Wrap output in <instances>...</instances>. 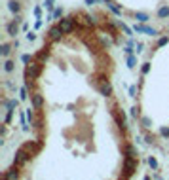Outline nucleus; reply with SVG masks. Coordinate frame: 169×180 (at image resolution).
<instances>
[{"label":"nucleus","mask_w":169,"mask_h":180,"mask_svg":"<svg viewBox=\"0 0 169 180\" xmlns=\"http://www.w3.org/2000/svg\"><path fill=\"white\" fill-rule=\"evenodd\" d=\"M44 6H46L48 10H53V0H46V4H44Z\"/></svg>","instance_id":"c9c22d12"},{"label":"nucleus","mask_w":169,"mask_h":180,"mask_svg":"<svg viewBox=\"0 0 169 180\" xmlns=\"http://www.w3.org/2000/svg\"><path fill=\"white\" fill-rule=\"evenodd\" d=\"M4 70H6V72H12V70H14V61H6V63H4Z\"/></svg>","instance_id":"aec40b11"},{"label":"nucleus","mask_w":169,"mask_h":180,"mask_svg":"<svg viewBox=\"0 0 169 180\" xmlns=\"http://www.w3.org/2000/svg\"><path fill=\"white\" fill-rule=\"evenodd\" d=\"M105 29H108V30H110V34H112V36H116V29L112 27L110 23H107V25H105Z\"/></svg>","instance_id":"cd10ccee"},{"label":"nucleus","mask_w":169,"mask_h":180,"mask_svg":"<svg viewBox=\"0 0 169 180\" xmlns=\"http://www.w3.org/2000/svg\"><path fill=\"white\" fill-rule=\"evenodd\" d=\"M19 99H21V100H25V99H27V85H25V87H21V91H19Z\"/></svg>","instance_id":"5701e85b"},{"label":"nucleus","mask_w":169,"mask_h":180,"mask_svg":"<svg viewBox=\"0 0 169 180\" xmlns=\"http://www.w3.org/2000/svg\"><path fill=\"white\" fill-rule=\"evenodd\" d=\"M40 14H42V10H40V6H36V8H34V15L40 17Z\"/></svg>","instance_id":"ea45409f"},{"label":"nucleus","mask_w":169,"mask_h":180,"mask_svg":"<svg viewBox=\"0 0 169 180\" xmlns=\"http://www.w3.org/2000/svg\"><path fill=\"white\" fill-rule=\"evenodd\" d=\"M23 146H25V148H27V150H29L32 155H34V154L40 150V146H42V144H40V142H25Z\"/></svg>","instance_id":"9d476101"},{"label":"nucleus","mask_w":169,"mask_h":180,"mask_svg":"<svg viewBox=\"0 0 169 180\" xmlns=\"http://www.w3.org/2000/svg\"><path fill=\"white\" fill-rule=\"evenodd\" d=\"M126 53H127V55H131V53H133V49H131V44H129V46L126 48Z\"/></svg>","instance_id":"37998d69"},{"label":"nucleus","mask_w":169,"mask_h":180,"mask_svg":"<svg viewBox=\"0 0 169 180\" xmlns=\"http://www.w3.org/2000/svg\"><path fill=\"white\" fill-rule=\"evenodd\" d=\"M61 34H65V32H63V29L59 27V25H55V27H51L50 29V32H48V36H50V40H59L61 38Z\"/></svg>","instance_id":"0eeeda50"},{"label":"nucleus","mask_w":169,"mask_h":180,"mask_svg":"<svg viewBox=\"0 0 169 180\" xmlns=\"http://www.w3.org/2000/svg\"><path fill=\"white\" fill-rule=\"evenodd\" d=\"M141 123H143V127H150V119L146 118V116H143V118H141Z\"/></svg>","instance_id":"a878e982"},{"label":"nucleus","mask_w":169,"mask_h":180,"mask_svg":"<svg viewBox=\"0 0 169 180\" xmlns=\"http://www.w3.org/2000/svg\"><path fill=\"white\" fill-rule=\"evenodd\" d=\"M123 152H126V157H137V148L133 144H126L123 146Z\"/></svg>","instance_id":"9b49d317"},{"label":"nucleus","mask_w":169,"mask_h":180,"mask_svg":"<svg viewBox=\"0 0 169 180\" xmlns=\"http://www.w3.org/2000/svg\"><path fill=\"white\" fill-rule=\"evenodd\" d=\"M135 169H137V157H126V161H123V176L129 178Z\"/></svg>","instance_id":"7ed1b4c3"},{"label":"nucleus","mask_w":169,"mask_h":180,"mask_svg":"<svg viewBox=\"0 0 169 180\" xmlns=\"http://www.w3.org/2000/svg\"><path fill=\"white\" fill-rule=\"evenodd\" d=\"M42 104H44L42 95L40 93H34V95H32V106H34V108H42Z\"/></svg>","instance_id":"f8f14e48"},{"label":"nucleus","mask_w":169,"mask_h":180,"mask_svg":"<svg viewBox=\"0 0 169 180\" xmlns=\"http://www.w3.org/2000/svg\"><path fill=\"white\" fill-rule=\"evenodd\" d=\"M165 44H167V38H165V36L158 40V46H165Z\"/></svg>","instance_id":"e433bc0d"},{"label":"nucleus","mask_w":169,"mask_h":180,"mask_svg":"<svg viewBox=\"0 0 169 180\" xmlns=\"http://www.w3.org/2000/svg\"><path fill=\"white\" fill-rule=\"evenodd\" d=\"M107 6H108V8H110V10H112V12H114L116 15H120V14H122V10H120V8H118V6H116L114 2H108Z\"/></svg>","instance_id":"a211bd4d"},{"label":"nucleus","mask_w":169,"mask_h":180,"mask_svg":"<svg viewBox=\"0 0 169 180\" xmlns=\"http://www.w3.org/2000/svg\"><path fill=\"white\" fill-rule=\"evenodd\" d=\"M135 49H137V53H141V49H143V44H141V42H137V46H135Z\"/></svg>","instance_id":"a19ab883"},{"label":"nucleus","mask_w":169,"mask_h":180,"mask_svg":"<svg viewBox=\"0 0 169 180\" xmlns=\"http://www.w3.org/2000/svg\"><path fill=\"white\" fill-rule=\"evenodd\" d=\"M19 100H21V99H19ZM19 100H17V99H14V100H10V103H8V108H15V106L19 104Z\"/></svg>","instance_id":"bb28decb"},{"label":"nucleus","mask_w":169,"mask_h":180,"mask_svg":"<svg viewBox=\"0 0 169 180\" xmlns=\"http://www.w3.org/2000/svg\"><path fill=\"white\" fill-rule=\"evenodd\" d=\"M116 25H118V27H120V29H122L123 32H126V34H127V36H131V29H129L127 25H123V23H122V21H118V23H116Z\"/></svg>","instance_id":"dca6fc26"},{"label":"nucleus","mask_w":169,"mask_h":180,"mask_svg":"<svg viewBox=\"0 0 169 180\" xmlns=\"http://www.w3.org/2000/svg\"><path fill=\"white\" fill-rule=\"evenodd\" d=\"M105 2H107V4H108V2H112V0H105Z\"/></svg>","instance_id":"a18cd8bd"},{"label":"nucleus","mask_w":169,"mask_h":180,"mask_svg":"<svg viewBox=\"0 0 169 180\" xmlns=\"http://www.w3.org/2000/svg\"><path fill=\"white\" fill-rule=\"evenodd\" d=\"M84 19H86V23H87L89 27H93V19L89 17V15H84Z\"/></svg>","instance_id":"473e14b6"},{"label":"nucleus","mask_w":169,"mask_h":180,"mask_svg":"<svg viewBox=\"0 0 169 180\" xmlns=\"http://www.w3.org/2000/svg\"><path fill=\"white\" fill-rule=\"evenodd\" d=\"M17 176H19L17 171H12V173H6V174H4V178H8V180H14V178H17Z\"/></svg>","instance_id":"412c9836"},{"label":"nucleus","mask_w":169,"mask_h":180,"mask_svg":"<svg viewBox=\"0 0 169 180\" xmlns=\"http://www.w3.org/2000/svg\"><path fill=\"white\" fill-rule=\"evenodd\" d=\"M21 61H23V63H27V65H29V63H32V57H30V55H27V53H25L23 57H21Z\"/></svg>","instance_id":"c756f323"},{"label":"nucleus","mask_w":169,"mask_h":180,"mask_svg":"<svg viewBox=\"0 0 169 180\" xmlns=\"http://www.w3.org/2000/svg\"><path fill=\"white\" fill-rule=\"evenodd\" d=\"M59 27L63 29L65 34H69V32H72L78 25H76V19H72V17H65V19L59 21Z\"/></svg>","instance_id":"39448f33"},{"label":"nucleus","mask_w":169,"mask_h":180,"mask_svg":"<svg viewBox=\"0 0 169 180\" xmlns=\"http://www.w3.org/2000/svg\"><path fill=\"white\" fill-rule=\"evenodd\" d=\"M40 70H42V65L40 63H29L27 68H25V76L30 78V80H36L38 74H40Z\"/></svg>","instance_id":"20e7f679"},{"label":"nucleus","mask_w":169,"mask_h":180,"mask_svg":"<svg viewBox=\"0 0 169 180\" xmlns=\"http://www.w3.org/2000/svg\"><path fill=\"white\" fill-rule=\"evenodd\" d=\"M135 19H137V21H141V23H146V21H148V15H146V14H143V12H139L137 15H135Z\"/></svg>","instance_id":"f3484780"},{"label":"nucleus","mask_w":169,"mask_h":180,"mask_svg":"<svg viewBox=\"0 0 169 180\" xmlns=\"http://www.w3.org/2000/svg\"><path fill=\"white\" fill-rule=\"evenodd\" d=\"M86 2H87L89 6H91V4H95V2H97V0H86Z\"/></svg>","instance_id":"c03bdc74"},{"label":"nucleus","mask_w":169,"mask_h":180,"mask_svg":"<svg viewBox=\"0 0 169 180\" xmlns=\"http://www.w3.org/2000/svg\"><path fill=\"white\" fill-rule=\"evenodd\" d=\"M133 30H135V32H146V34H150V36H156V34H158L156 29H150V27H146V25H135Z\"/></svg>","instance_id":"1a4fd4ad"},{"label":"nucleus","mask_w":169,"mask_h":180,"mask_svg":"<svg viewBox=\"0 0 169 180\" xmlns=\"http://www.w3.org/2000/svg\"><path fill=\"white\" fill-rule=\"evenodd\" d=\"M158 15H160L162 19L163 17H169V6H162L160 10H158Z\"/></svg>","instance_id":"2eb2a0df"},{"label":"nucleus","mask_w":169,"mask_h":180,"mask_svg":"<svg viewBox=\"0 0 169 180\" xmlns=\"http://www.w3.org/2000/svg\"><path fill=\"white\" fill-rule=\"evenodd\" d=\"M32 157V154L25 148V146H21V148L15 152V159H14V163H15V167H19V165H23V163H27L29 159Z\"/></svg>","instance_id":"f257e3e1"},{"label":"nucleus","mask_w":169,"mask_h":180,"mask_svg":"<svg viewBox=\"0 0 169 180\" xmlns=\"http://www.w3.org/2000/svg\"><path fill=\"white\" fill-rule=\"evenodd\" d=\"M10 51H12V48H10L8 44H4V46H2V49H0V53H2V57H8V55H10Z\"/></svg>","instance_id":"6ab92c4d"},{"label":"nucleus","mask_w":169,"mask_h":180,"mask_svg":"<svg viewBox=\"0 0 169 180\" xmlns=\"http://www.w3.org/2000/svg\"><path fill=\"white\" fill-rule=\"evenodd\" d=\"M48 55H50L48 48H44V49H40V51L36 53V59H38V61H46V59H48Z\"/></svg>","instance_id":"ddd939ff"},{"label":"nucleus","mask_w":169,"mask_h":180,"mask_svg":"<svg viewBox=\"0 0 169 180\" xmlns=\"http://www.w3.org/2000/svg\"><path fill=\"white\" fill-rule=\"evenodd\" d=\"M148 70H150V65H148V63H144V65H143V68H141V72H143V74H148Z\"/></svg>","instance_id":"7c9ffc66"},{"label":"nucleus","mask_w":169,"mask_h":180,"mask_svg":"<svg viewBox=\"0 0 169 180\" xmlns=\"http://www.w3.org/2000/svg\"><path fill=\"white\" fill-rule=\"evenodd\" d=\"M127 65H129L131 68H133V66L137 65V57H135V55H129V57H127Z\"/></svg>","instance_id":"4be33fe9"},{"label":"nucleus","mask_w":169,"mask_h":180,"mask_svg":"<svg viewBox=\"0 0 169 180\" xmlns=\"http://www.w3.org/2000/svg\"><path fill=\"white\" fill-rule=\"evenodd\" d=\"M101 82V85H99V91H101V95H112V85H110V82L107 80V78H105V80H99Z\"/></svg>","instance_id":"423d86ee"},{"label":"nucleus","mask_w":169,"mask_h":180,"mask_svg":"<svg viewBox=\"0 0 169 180\" xmlns=\"http://www.w3.org/2000/svg\"><path fill=\"white\" fill-rule=\"evenodd\" d=\"M12 116H14V108H8V114H6V123L12 121Z\"/></svg>","instance_id":"393cba45"},{"label":"nucleus","mask_w":169,"mask_h":180,"mask_svg":"<svg viewBox=\"0 0 169 180\" xmlns=\"http://www.w3.org/2000/svg\"><path fill=\"white\" fill-rule=\"evenodd\" d=\"M160 133L163 135V137H169V127H162V129H160Z\"/></svg>","instance_id":"72a5a7b5"},{"label":"nucleus","mask_w":169,"mask_h":180,"mask_svg":"<svg viewBox=\"0 0 169 180\" xmlns=\"http://www.w3.org/2000/svg\"><path fill=\"white\" fill-rule=\"evenodd\" d=\"M27 40H29V42L36 40V34H34V32H29V34H27Z\"/></svg>","instance_id":"f704fd0d"},{"label":"nucleus","mask_w":169,"mask_h":180,"mask_svg":"<svg viewBox=\"0 0 169 180\" xmlns=\"http://www.w3.org/2000/svg\"><path fill=\"white\" fill-rule=\"evenodd\" d=\"M27 118H29V121H30V123H34V121H36V119H34V116H32V110H30V108L27 110Z\"/></svg>","instance_id":"c85d7f7f"},{"label":"nucleus","mask_w":169,"mask_h":180,"mask_svg":"<svg viewBox=\"0 0 169 180\" xmlns=\"http://www.w3.org/2000/svg\"><path fill=\"white\" fill-rule=\"evenodd\" d=\"M8 8H10V12H14V14H19V10H21L19 2H15V0H12V2L8 4Z\"/></svg>","instance_id":"4468645a"},{"label":"nucleus","mask_w":169,"mask_h":180,"mask_svg":"<svg viewBox=\"0 0 169 180\" xmlns=\"http://www.w3.org/2000/svg\"><path fill=\"white\" fill-rule=\"evenodd\" d=\"M148 165H150L152 169H158V161H156V157H152V155L148 157Z\"/></svg>","instance_id":"b1692460"},{"label":"nucleus","mask_w":169,"mask_h":180,"mask_svg":"<svg viewBox=\"0 0 169 180\" xmlns=\"http://www.w3.org/2000/svg\"><path fill=\"white\" fill-rule=\"evenodd\" d=\"M42 25H44V23H42V19H38V21H36V23H34V27H36V29H40Z\"/></svg>","instance_id":"79ce46f5"},{"label":"nucleus","mask_w":169,"mask_h":180,"mask_svg":"<svg viewBox=\"0 0 169 180\" xmlns=\"http://www.w3.org/2000/svg\"><path fill=\"white\" fill-rule=\"evenodd\" d=\"M19 21H21V19L15 17L12 23H8V34H10V36H15L17 32H19Z\"/></svg>","instance_id":"6e6552de"},{"label":"nucleus","mask_w":169,"mask_h":180,"mask_svg":"<svg viewBox=\"0 0 169 180\" xmlns=\"http://www.w3.org/2000/svg\"><path fill=\"white\" fill-rule=\"evenodd\" d=\"M129 93H131V97H135V93H137V87L131 85V87H129Z\"/></svg>","instance_id":"58836bf2"},{"label":"nucleus","mask_w":169,"mask_h":180,"mask_svg":"<svg viewBox=\"0 0 169 180\" xmlns=\"http://www.w3.org/2000/svg\"><path fill=\"white\" fill-rule=\"evenodd\" d=\"M112 116H114V119H116V125L122 129V131H126L127 129V123H126V114L120 110V108H116V106H112Z\"/></svg>","instance_id":"f03ea898"},{"label":"nucleus","mask_w":169,"mask_h":180,"mask_svg":"<svg viewBox=\"0 0 169 180\" xmlns=\"http://www.w3.org/2000/svg\"><path fill=\"white\" fill-rule=\"evenodd\" d=\"M51 15H53V17H61V15H63V10H61V8L53 10V14H51Z\"/></svg>","instance_id":"2f4dec72"},{"label":"nucleus","mask_w":169,"mask_h":180,"mask_svg":"<svg viewBox=\"0 0 169 180\" xmlns=\"http://www.w3.org/2000/svg\"><path fill=\"white\" fill-rule=\"evenodd\" d=\"M131 116H135V118L139 116V108H137V106H135V108H131Z\"/></svg>","instance_id":"4c0bfd02"}]
</instances>
